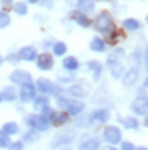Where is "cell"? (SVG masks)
I'll return each mask as SVG.
<instances>
[{
	"instance_id": "cell-1",
	"label": "cell",
	"mask_w": 148,
	"mask_h": 150,
	"mask_svg": "<svg viewBox=\"0 0 148 150\" xmlns=\"http://www.w3.org/2000/svg\"><path fill=\"white\" fill-rule=\"evenodd\" d=\"M34 85H36V91H39V92L44 94V96H55V97H58L60 94L63 92V89L60 85L55 84L53 80L46 79V77H39Z\"/></svg>"
},
{
	"instance_id": "cell-2",
	"label": "cell",
	"mask_w": 148,
	"mask_h": 150,
	"mask_svg": "<svg viewBox=\"0 0 148 150\" xmlns=\"http://www.w3.org/2000/svg\"><path fill=\"white\" fill-rule=\"evenodd\" d=\"M94 28H95L97 33H104V34H107L109 31H112L114 29V22H112L111 12L102 10L101 14L95 17V21H94Z\"/></svg>"
},
{
	"instance_id": "cell-3",
	"label": "cell",
	"mask_w": 148,
	"mask_h": 150,
	"mask_svg": "<svg viewBox=\"0 0 148 150\" xmlns=\"http://www.w3.org/2000/svg\"><path fill=\"white\" fill-rule=\"evenodd\" d=\"M102 138H104L106 143H109L111 147H114V145L121 143V140H123V131L116 125H107L104 128V131H102Z\"/></svg>"
},
{
	"instance_id": "cell-4",
	"label": "cell",
	"mask_w": 148,
	"mask_h": 150,
	"mask_svg": "<svg viewBox=\"0 0 148 150\" xmlns=\"http://www.w3.org/2000/svg\"><path fill=\"white\" fill-rule=\"evenodd\" d=\"M9 82L12 85H20L22 84H31L32 82V74L24 70V68H16L9 74Z\"/></svg>"
},
{
	"instance_id": "cell-5",
	"label": "cell",
	"mask_w": 148,
	"mask_h": 150,
	"mask_svg": "<svg viewBox=\"0 0 148 150\" xmlns=\"http://www.w3.org/2000/svg\"><path fill=\"white\" fill-rule=\"evenodd\" d=\"M90 92L87 82H77V84H72L70 87H66V94L72 97V99H85Z\"/></svg>"
},
{
	"instance_id": "cell-6",
	"label": "cell",
	"mask_w": 148,
	"mask_h": 150,
	"mask_svg": "<svg viewBox=\"0 0 148 150\" xmlns=\"http://www.w3.org/2000/svg\"><path fill=\"white\" fill-rule=\"evenodd\" d=\"M130 109L136 116H147L148 114V96H136L131 101Z\"/></svg>"
},
{
	"instance_id": "cell-7",
	"label": "cell",
	"mask_w": 148,
	"mask_h": 150,
	"mask_svg": "<svg viewBox=\"0 0 148 150\" xmlns=\"http://www.w3.org/2000/svg\"><path fill=\"white\" fill-rule=\"evenodd\" d=\"M36 67L41 72H49V70H53V67H55V56L51 55V53H48V51L37 53Z\"/></svg>"
},
{
	"instance_id": "cell-8",
	"label": "cell",
	"mask_w": 148,
	"mask_h": 150,
	"mask_svg": "<svg viewBox=\"0 0 148 150\" xmlns=\"http://www.w3.org/2000/svg\"><path fill=\"white\" fill-rule=\"evenodd\" d=\"M109 120H111V112H109V109H106V108H101V109L92 111L90 114H89V118H87L89 125H95V123L106 125Z\"/></svg>"
},
{
	"instance_id": "cell-9",
	"label": "cell",
	"mask_w": 148,
	"mask_h": 150,
	"mask_svg": "<svg viewBox=\"0 0 148 150\" xmlns=\"http://www.w3.org/2000/svg\"><path fill=\"white\" fill-rule=\"evenodd\" d=\"M34 97H36V85L32 84H22L20 85V89H19V99L22 101V103H32L34 101Z\"/></svg>"
},
{
	"instance_id": "cell-10",
	"label": "cell",
	"mask_w": 148,
	"mask_h": 150,
	"mask_svg": "<svg viewBox=\"0 0 148 150\" xmlns=\"http://www.w3.org/2000/svg\"><path fill=\"white\" fill-rule=\"evenodd\" d=\"M17 55H19V60H20V62H36L37 48L32 46V45H26V46L19 48Z\"/></svg>"
},
{
	"instance_id": "cell-11",
	"label": "cell",
	"mask_w": 148,
	"mask_h": 150,
	"mask_svg": "<svg viewBox=\"0 0 148 150\" xmlns=\"http://www.w3.org/2000/svg\"><path fill=\"white\" fill-rule=\"evenodd\" d=\"M107 68H109V74L114 80L121 79L124 75V67L121 63V60H116V58H107Z\"/></svg>"
},
{
	"instance_id": "cell-12",
	"label": "cell",
	"mask_w": 148,
	"mask_h": 150,
	"mask_svg": "<svg viewBox=\"0 0 148 150\" xmlns=\"http://www.w3.org/2000/svg\"><path fill=\"white\" fill-rule=\"evenodd\" d=\"M101 149V140L95 137H89L85 135L82 137V140L78 143V150H99Z\"/></svg>"
},
{
	"instance_id": "cell-13",
	"label": "cell",
	"mask_w": 148,
	"mask_h": 150,
	"mask_svg": "<svg viewBox=\"0 0 148 150\" xmlns=\"http://www.w3.org/2000/svg\"><path fill=\"white\" fill-rule=\"evenodd\" d=\"M0 94H2V99L5 101V103H16L19 99V92L17 89H16V85H5L2 91H0Z\"/></svg>"
},
{
	"instance_id": "cell-14",
	"label": "cell",
	"mask_w": 148,
	"mask_h": 150,
	"mask_svg": "<svg viewBox=\"0 0 148 150\" xmlns=\"http://www.w3.org/2000/svg\"><path fill=\"white\" fill-rule=\"evenodd\" d=\"M68 121H70V114L63 109L55 111V114L51 116V126H65L68 125Z\"/></svg>"
},
{
	"instance_id": "cell-15",
	"label": "cell",
	"mask_w": 148,
	"mask_h": 150,
	"mask_svg": "<svg viewBox=\"0 0 148 150\" xmlns=\"http://www.w3.org/2000/svg\"><path fill=\"white\" fill-rule=\"evenodd\" d=\"M61 67H63V70L68 72V74H75L80 68V62L75 56H65L63 62H61Z\"/></svg>"
},
{
	"instance_id": "cell-16",
	"label": "cell",
	"mask_w": 148,
	"mask_h": 150,
	"mask_svg": "<svg viewBox=\"0 0 148 150\" xmlns=\"http://www.w3.org/2000/svg\"><path fill=\"white\" fill-rule=\"evenodd\" d=\"M138 79H140V72L138 70H126L124 72V75L121 77V80H123V85L124 87H133V85L138 82Z\"/></svg>"
},
{
	"instance_id": "cell-17",
	"label": "cell",
	"mask_w": 148,
	"mask_h": 150,
	"mask_svg": "<svg viewBox=\"0 0 148 150\" xmlns=\"http://www.w3.org/2000/svg\"><path fill=\"white\" fill-rule=\"evenodd\" d=\"M72 21H75L80 28H83V29H87V28H90V19H89V16L87 14H83V12H80V10H75V12H72Z\"/></svg>"
},
{
	"instance_id": "cell-18",
	"label": "cell",
	"mask_w": 148,
	"mask_h": 150,
	"mask_svg": "<svg viewBox=\"0 0 148 150\" xmlns=\"http://www.w3.org/2000/svg\"><path fill=\"white\" fill-rule=\"evenodd\" d=\"M87 68H89V72H92L94 82H99L101 74H102V63L101 62H99V60H89V62H87Z\"/></svg>"
},
{
	"instance_id": "cell-19",
	"label": "cell",
	"mask_w": 148,
	"mask_h": 150,
	"mask_svg": "<svg viewBox=\"0 0 148 150\" xmlns=\"http://www.w3.org/2000/svg\"><path fill=\"white\" fill-rule=\"evenodd\" d=\"M73 142V133H60V135H56L55 140L51 142V147H61V145H68V143H72Z\"/></svg>"
},
{
	"instance_id": "cell-20",
	"label": "cell",
	"mask_w": 148,
	"mask_h": 150,
	"mask_svg": "<svg viewBox=\"0 0 148 150\" xmlns=\"http://www.w3.org/2000/svg\"><path fill=\"white\" fill-rule=\"evenodd\" d=\"M49 126H51V121L44 118L43 114H36V125H34V130H37L39 133H43V131H48L49 130Z\"/></svg>"
},
{
	"instance_id": "cell-21",
	"label": "cell",
	"mask_w": 148,
	"mask_h": 150,
	"mask_svg": "<svg viewBox=\"0 0 148 150\" xmlns=\"http://www.w3.org/2000/svg\"><path fill=\"white\" fill-rule=\"evenodd\" d=\"M89 48H90V51H95V53H102V51H106V41L102 39V38L95 36L90 39V43H89Z\"/></svg>"
},
{
	"instance_id": "cell-22",
	"label": "cell",
	"mask_w": 148,
	"mask_h": 150,
	"mask_svg": "<svg viewBox=\"0 0 148 150\" xmlns=\"http://www.w3.org/2000/svg\"><path fill=\"white\" fill-rule=\"evenodd\" d=\"M94 9H95L94 0H77V10H80L83 14H90Z\"/></svg>"
},
{
	"instance_id": "cell-23",
	"label": "cell",
	"mask_w": 148,
	"mask_h": 150,
	"mask_svg": "<svg viewBox=\"0 0 148 150\" xmlns=\"http://www.w3.org/2000/svg\"><path fill=\"white\" fill-rule=\"evenodd\" d=\"M119 121L126 130H138L140 128V123H138V120H136L135 116H124V118L119 116Z\"/></svg>"
},
{
	"instance_id": "cell-24",
	"label": "cell",
	"mask_w": 148,
	"mask_h": 150,
	"mask_svg": "<svg viewBox=\"0 0 148 150\" xmlns=\"http://www.w3.org/2000/svg\"><path fill=\"white\" fill-rule=\"evenodd\" d=\"M141 62H143V56H141V53H140L138 50H136V51H133V53L128 56V63H130L131 70H138L140 65H141Z\"/></svg>"
},
{
	"instance_id": "cell-25",
	"label": "cell",
	"mask_w": 148,
	"mask_h": 150,
	"mask_svg": "<svg viewBox=\"0 0 148 150\" xmlns=\"http://www.w3.org/2000/svg\"><path fill=\"white\" fill-rule=\"evenodd\" d=\"M12 10H14V14L19 16V17H26L27 12H29L27 2H14L12 4Z\"/></svg>"
},
{
	"instance_id": "cell-26",
	"label": "cell",
	"mask_w": 148,
	"mask_h": 150,
	"mask_svg": "<svg viewBox=\"0 0 148 150\" xmlns=\"http://www.w3.org/2000/svg\"><path fill=\"white\" fill-rule=\"evenodd\" d=\"M0 131L5 133V135H9V137H14V135H17L19 133V125L16 121H7V123L2 125Z\"/></svg>"
},
{
	"instance_id": "cell-27",
	"label": "cell",
	"mask_w": 148,
	"mask_h": 150,
	"mask_svg": "<svg viewBox=\"0 0 148 150\" xmlns=\"http://www.w3.org/2000/svg\"><path fill=\"white\" fill-rule=\"evenodd\" d=\"M123 28L126 31H140L141 29V22L138 19H133V17H128L123 21Z\"/></svg>"
},
{
	"instance_id": "cell-28",
	"label": "cell",
	"mask_w": 148,
	"mask_h": 150,
	"mask_svg": "<svg viewBox=\"0 0 148 150\" xmlns=\"http://www.w3.org/2000/svg\"><path fill=\"white\" fill-rule=\"evenodd\" d=\"M49 104V97L48 96H44V94H41V96H36L34 97V101H32V106H34V109L36 111H41L44 106H48Z\"/></svg>"
},
{
	"instance_id": "cell-29",
	"label": "cell",
	"mask_w": 148,
	"mask_h": 150,
	"mask_svg": "<svg viewBox=\"0 0 148 150\" xmlns=\"http://www.w3.org/2000/svg\"><path fill=\"white\" fill-rule=\"evenodd\" d=\"M37 140H39V131L32 130V128H29V131H26L22 135V142L24 143H36Z\"/></svg>"
},
{
	"instance_id": "cell-30",
	"label": "cell",
	"mask_w": 148,
	"mask_h": 150,
	"mask_svg": "<svg viewBox=\"0 0 148 150\" xmlns=\"http://www.w3.org/2000/svg\"><path fill=\"white\" fill-rule=\"evenodd\" d=\"M66 51H68V46H66L63 41L53 43V56H65Z\"/></svg>"
},
{
	"instance_id": "cell-31",
	"label": "cell",
	"mask_w": 148,
	"mask_h": 150,
	"mask_svg": "<svg viewBox=\"0 0 148 150\" xmlns=\"http://www.w3.org/2000/svg\"><path fill=\"white\" fill-rule=\"evenodd\" d=\"M10 22H12V17L9 16V12H5V10L0 9V31L7 29L10 26Z\"/></svg>"
},
{
	"instance_id": "cell-32",
	"label": "cell",
	"mask_w": 148,
	"mask_h": 150,
	"mask_svg": "<svg viewBox=\"0 0 148 150\" xmlns=\"http://www.w3.org/2000/svg\"><path fill=\"white\" fill-rule=\"evenodd\" d=\"M12 143L9 135H5V133H2L0 131V149H9V145Z\"/></svg>"
},
{
	"instance_id": "cell-33",
	"label": "cell",
	"mask_w": 148,
	"mask_h": 150,
	"mask_svg": "<svg viewBox=\"0 0 148 150\" xmlns=\"http://www.w3.org/2000/svg\"><path fill=\"white\" fill-rule=\"evenodd\" d=\"M9 150H24V142L19 140V142H12L9 145Z\"/></svg>"
},
{
	"instance_id": "cell-34",
	"label": "cell",
	"mask_w": 148,
	"mask_h": 150,
	"mask_svg": "<svg viewBox=\"0 0 148 150\" xmlns=\"http://www.w3.org/2000/svg\"><path fill=\"white\" fill-rule=\"evenodd\" d=\"M119 150H136V145L131 142H121V149Z\"/></svg>"
},
{
	"instance_id": "cell-35",
	"label": "cell",
	"mask_w": 148,
	"mask_h": 150,
	"mask_svg": "<svg viewBox=\"0 0 148 150\" xmlns=\"http://www.w3.org/2000/svg\"><path fill=\"white\" fill-rule=\"evenodd\" d=\"M39 5H41V7H46V9H53V7H55V2H53V0H41Z\"/></svg>"
},
{
	"instance_id": "cell-36",
	"label": "cell",
	"mask_w": 148,
	"mask_h": 150,
	"mask_svg": "<svg viewBox=\"0 0 148 150\" xmlns=\"http://www.w3.org/2000/svg\"><path fill=\"white\" fill-rule=\"evenodd\" d=\"M7 60H9V62H12V63H17V62H20L17 53H10V55L7 56Z\"/></svg>"
},
{
	"instance_id": "cell-37",
	"label": "cell",
	"mask_w": 148,
	"mask_h": 150,
	"mask_svg": "<svg viewBox=\"0 0 148 150\" xmlns=\"http://www.w3.org/2000/svg\"><path fill=\"white\" fill-rule=\"evenodd\" d=\"M143 62H145V70L148 72V46L145 48V55H143Z\"/></svg>"
},
{
	"instance_id": "cell-38",
	"label": "cell",
	"mask_w": 148,
	"mask_h": 150,
	"mask_svg": "<svg viewBox=\"0 0 148 150\" xmlns=\"http://www.w3.org/2000/svg\"><path fill=\"white\" fill-rule=\"evenodd\" d=\"M39 2L41 0H27V4H37V5H39Z\"/></svg>"
},
{
	"instance_id": "cell-39",
	"label": "cell",
	"mask_w": 148,
	"mask_h": 150,
	"mask_svg": "<svg viewBox=\"0 0 148 150\" xmlns=\"http://www.w3.org/2000/svg\"><path fill=\"white\" fill-rule=\"evenodd\" d=\"M44 48H48V46H53V43H49V41H44V45H43Z\"/></svg>"
},
{
	"instance_id": "cell-40",
	"label": "cell",
	"mask_w": 148,
	"mask_h": 150,
	"mask_svg": "<svg viewBox=\"0 0 148 150\" xmlns=\"http://www.w3.org/2000/svg\"><path fill=\"white\" fill-rule=\"evenodd\" d=\"M143 89H148V79H145V82H143Z\"/></svg>"
},
{
	"instance_id": "cell-41",
	"label": "cell",
	"mask_w": 148,
	"mask_h": 150,
	"mask_svg": "<svg viewBox=\"0 0 148 150\" xmlns=\"http://www.w3.org/2000/svg\"><path fill=\"white\" fill-rule=\"evenodd\" d=\"M143 125H145V126H147V128H148V114H147V116H145V121H143Z\"/></svg>"
},
{
	"instance_id": "cell-42",
	"label": "cell",
	"mask_w": 148,
	"mask_h": 150,
	"mask_svg": "<svg viewBox=\"0 0 148 150\" xmlns=\"http://www.w3.org/2000/svg\"><path fill=\"white\" fill-rule=\"evenodd\" d=\"M4 4H7V5H10V4H14V0H4Z\"/></svg>"
},
{
	"instance_id": "cell-43",
	"label": "cell",
	"mask_w": 148,
	"mask_h": 150,
	"mask_svg": "<svg viewBox=\"0 0 148 150\" xmlns=\"http://www.w3.org/2000/svg\"><path fill=\"white\" fill-rule=\"evenodd\" d=\"M136 150H148V147H143L141 145V147H136Z\"/></svg>"
},
{
	"instance_id": "cell-44",
	"label": "cell",
	"mask_w": 148,
	"mask_h": 150,
	"mask_svg": "<svg viewBox=\"0 0 148 150\" xmlns=\"http://www.w3.org/2000/svg\"><path fill=\"white\" fill-rule=\"evenodd\" d=\"M2 63H4V56L0 55V67H2Z\"/></svg>"
},
{
	"instance_id": "cell-45",
	"label": "cell",
	"mask_w": 148,
	"mask_h": 150,
	"mask_svg": "<svg viewBox=\"0 0 148 150\" xmlns=\"http://www.w3.org/2000/svg\"><path fill=\"white\" fill-rule=\"evenodd\" d=\"M99 2H114V0H99Z\"/></svg>"
},
{
	"instance_id": "cell-46",
	"label": "cell",
	"mask_w": 148,
	"mask_h": 150,
	"mask_svg": "<svg viewBox=\"0 0 148 150\" xmlns=\"http://www.w3.org/2000/svg\"><path fill=\"white\" fill-rule=\"evenodd\" d=\"M4 103V99H2V94H0V104Z\"/></svg>"
},
{
	"instance_id": "cell-47",
	"label": "cell",
	"mask_w": 148,
	"mask_h": 150,
	"mask_svg": "<svg viewBox=\"0 0 148 150\" xmlns=\"http://www.w3.org/2000/svg\"><path fill=\"white\" fill-rule=\"evenodd\" d=\"M109 150H118V149H116V147H111V149H109Z\"/></svg>"
},
{
	"instance_id": "cell-48",
	"label": "cell",
	"mask_w": 148,
	"mask_h": 150,
	"mask_svg": "<svg viewBox=\"0 0 148 150\" xmlns=\"http://www.w3.org/2000/svg\"><path fill=\"white\" fill-rule=\"evenodd\" d=\"M147 22H148V16H147Z\"/></svg>"
},
{
	"instance_id": "cell-49",
	"label": "cell",
	"mask_w": 148,
	"mask_h": 150,
	"mask_svg": "<svg viewBox=\"0 0 148 150\" xmlns=\"http://www.w3.org/2000/svg\"><path fill=\"white\" fill-rule=\"evenodd\" d=\"M143 2H148V0H143Z\"/></svg>"
}]
</instances>
